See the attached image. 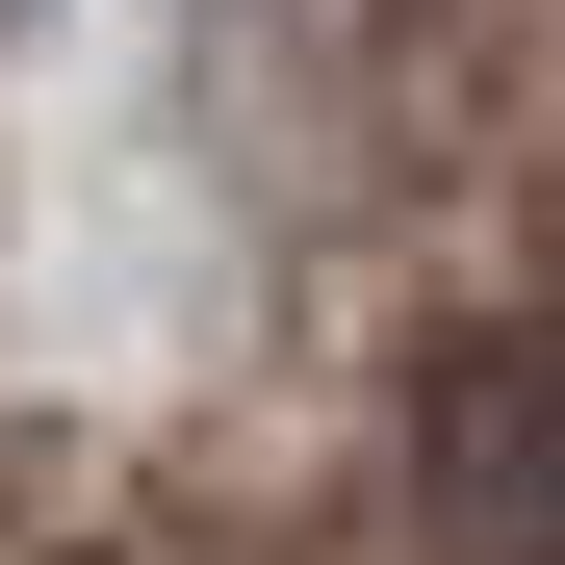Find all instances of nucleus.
<instances>
[{
  "mask_svg": "<svg viewBox=\"0 0 565 565\" xmlns=\"http://www.w3.org/2000/svg\"><path fill=\"white\" fill-rule=\"evenodd\" d=\"M412 514L462 565H565V334H437L412 360Z\"/></svg>",
  "mask_w": 565,
  "mask_h": 565,
  "instance_id": "1",
  "label": "nucleus"
}]
</instances>
